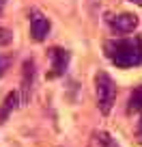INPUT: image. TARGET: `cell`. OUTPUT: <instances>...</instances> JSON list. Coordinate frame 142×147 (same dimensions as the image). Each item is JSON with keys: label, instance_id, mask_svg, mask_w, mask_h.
Returning a JSON list of instances; mask_svg holds the SVG:
<instances>
[{"label": "cell", "instance_id": "1", "mask_svg": "<svg viewBox=\"0 0 142 147\" xmlns=\"http://www.w3.org/2000/svg\"><path fill=\"white\" fill-rule=\"evenodd\" d=\"M105 56L121 69L142 65V37H125V39H110L103 46Z\"/></svg>", "mask_w": 142, "mask_h": 147}, {"label": "cell", "instance_id": "2", "mask_svg": "<svg viewBox=\"0 0 142 147\" xmlns=\"http://www.w3.org/2000/svg\"><path fill=\"white\" fill-rule=\"evenodd\" d=\"M95 95H97V106H99L101 115H110L116 100V84L110 78V74L105 71L95 74Z\"/></svg>", "mask_w": 142, "mask_h": 147}, {"label": "cell", "instance_id": "3", "mask_svg": "<svg viewBox=\"0 0 142 147\" xmlns=\"http://www.w3.org/2000/svg\"><path fill=\"white\" fill-rule=\"evenodd\" d=\"M32 87H35V61L32 59H26L22 65V95H19V106L28 104L30 102V93H32Z\"/></svg>", "mask_w": 142, "mask_h": 147}, {"label": "cell", "instance_id": "4", "mask_svg": "<svg viewBox=\"0 0 142 147\" xmlns=\"http://www.w3.org/2000/svg\"><path fill=\"white\" fill-rule=\"evenodd\" d=\"M108 24L114 32L119 35H129L138 28V15L133 13H119V15H108Z\"/></svg>", "mask_w": 142, "mask_h": 147}, {"label": "cell", "instance_id": "5", "mask_svg": "<svg viewBox=\"0 0 142 147\" xmlns=\"http://www.w3.org/2000/svg\"><path fill=\"white\" fill-rule=\"evenodd\" d=\"M50 28H52L50 20L41 11H37V9L30 11V35H32L35 41H43L47 37V32H50Z\"/></svg>", "mask_w": 142, "mask_h": 147}, {"label": "cell", "instance_id": "6", "mask_svg": "<svg viewBox=\"0 0 142 147\" xmlns=\"http://www.w3.org/2000/svg\"><path fill=\"white\" fill-rule=\"evenodd\" d=\"M50 59H52V71H50V78H58L67 71L69 67V61H71V54L63 48H52L50 50Z\"/></svg>", "mask_w": 142, "mask_h": 147}, {"label": "cell", "instance_id": "7", "mask_svg": "<svg viewBox=\"0 0 142 147\" xmlns=\"http://www.w3.org/2000/svg\"><path fill=\"white\" fill-rule=\"evenodd\" d=\"M17 106H19V95H17L15 91H11L9 95L5 97L2 106H0V123H5V121L13 115V110L17 108Z\"/></svg>", "mask_w": 142, "mask_h": 147}, {"label": "cell", "instance_id": "8", "mask_svg": "<svg viewBox=\"0 0 142 147\" xmlns=\"http://www.w3.org/2000/svg\"><path fill=\"white\" fill-rule=\"evenodd\" d=\"M88 147H121V145H119V143H116L108 132H95Z\"/></svg>", "mask_w": 142, "mask_h": 147}, {"label": "cell", "instance_id": "9", "mask_svg": "<svg viewBox=\"0 0 142 147\" xmlns=\"http://www.w3.org/2000/svg\"><path fill=\"white\" fill-rule=\"evenodd\" d=\"M127 110H129V113H142V84L136 87L131 93H129Z\"/></svg>", "mask_w": 142, "mask_h": 147}, {"label": "cell", "instance_id": "10", "mask_svg": "<svg viewBox=\"0 0 142 147\" xmlns=\"http://www.w3.org/2000/svg\"><path fill=\"white\" fill-rule=\"evenodd\" d=\"M13 43V32L9 30V28L0 26V48H7Z\"/></svg>", "mask_w": 142, "mask_h": 147}, {"label": "cell", "instance_id": "11", "mask_svg": "<svg viewBox=\"0 0 142 147\" xmlns=\"http://www.w3.org/2000/svg\"><path fill=\"white\" fill-rule=\"evenodd\" d=\"M7 67H9V59H5V56H0V78L5 76Z\"/></svg>", "mask_w": 142, "mask_h": 147}, {"label": "cell", "instance_id": "12", "mask_svg": "<svg viewBox=\"0 0 142 147\" xmlns=\"http://www.w3.org/2000/svg\"><path fill=\"white\" fill-rule=\"evenodd\" d=\"M136 136H138V143H142V117L138 121V130H136Z\"/></svg>", "mask_w": 142, "mask_h": 147}, {"label": "cell", "instance_id": "13", "mask_svg": "<svg viewBox=\"0 0 142 147\" xmlns=\"http://www.w3.org/2000/svg\"><path fill=\"white\" fill-rule=\"evenodd\" d=\"M7 5V0H0V11H2V7Z\"/></svg>", "mask_w": 142, "mask_h": 147}, {"label": "cell", "instance_id": "14", "mask_svg": "<svg viewBox=\"0 0 142 147\" xmlns=\"http://www.w3.org/2000/svg\"><path fill=\"white\" fill-rule=\"evenodd\" d=\"M129 2H133V5H142V0H129Z\"/></svg>", "mask_w": 142, "mask_h": 147}]
</instances>
